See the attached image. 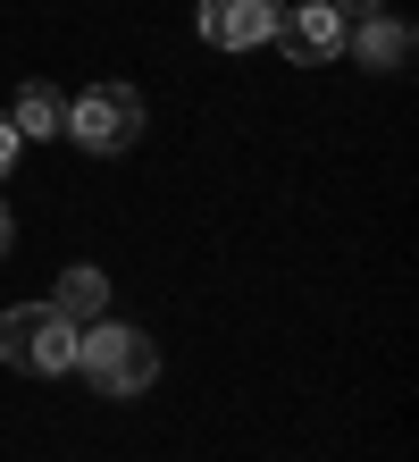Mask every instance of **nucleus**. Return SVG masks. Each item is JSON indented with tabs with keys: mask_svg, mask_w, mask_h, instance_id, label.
I'll return each instance as SVG.
<instances>
[{
	"mask_svg": "<svg viewBox=\"0 0 419 462\" xmlns=\"http://www.w3.org/2000/svg\"><path fill=\"white\" fill-rule=\"evenodd\" d=\"M277 9H286V0H202L193 25H202L210 51H260L277 34Z\"/></svg>",
	"mask_w": 419,
	"mask_h": 462,
	"instance_id": "obj_4",
	"label": "nucleus"
},
{
	"mask_svg": "<svg viewBox=\"0 0 419 462\" xmlns=\"http://www.w3.org/2000/svg\"><path fill=\"white\" fill-rule=\"evenodd\" d=\"M17 152H25V134L9 126V110H0V177H9V169H17Z\"/></svg>",
	"mask_w": 419,
	"mask_h": 462,
	"instance_id": "obj_9",
	"label": "nucleus"
},
{
	"mask_svg": "<svg viewBox=\"0 0 419 462\" xmlns=\"http://www.w3.org/2000/svg\"><path fill=\"white\" fill-rule=\"evenodd\" d=\"M76 319H59L50 303H17L0 311V362L9 370H34V378H68L76 370Z\"/></svg>",
	"mask_w": 419,
	"mask_h": 462,
	"instance_id": "obj_2",
	"label": "nucleus"
},
{
	"mask_svg": "<svg viewBox=\"0 0 419 462\" xmlns=\"http://www.w3.org/2000/svg\"><path fill=\"white\" fill-rule=\"evenodd\" d=\"M50 311H59V319H76V328H93V319H109V278H101L93 261L59 269V294H50Z\"/></svg>",
	"mask_w": 419,
	"mask_h": 462,
	"instance_id": "obj_6",
	"label": "nucleus"
},
{
	"mask_svg": "<svg viewBox=\"0 0 419 462\" xmlns=\"http://www.w3.org/2000/svg\"><path fill=\"white\" fill-rule=\"evenodd\" d=\"M277 51H286V60L302 68V60H335V51H344V17L327 9V0H302V9H277V34H269Z\"/></svg>",
	"mask_w": 419,
	"mask_h": 462,
	"instance_id": "obj_5",
	"label": "nucleus"
},
{
	"mask_svg": "<svg viewBox=\"0 0 419 462\" xmlns=\"http://www.w3.org/2000/svg\"><path fill=\"white\" fill-rule=\"evenodd\" d=\"M76 370L93 378L101 395H143L159 378V345L143 328H126V319H93V328L76 337Z\"/></svg>",
	"mask_w": 419,
	"mask_h": 462,
	"instance_id": "obj_1",
	"label": "nucleus"
},
{
	"mask_svg": "<svg viewBox=\"0 0 419 462\" xmlns=\"http://www.w3.org/2000/svg\"><path fill=\"white\" fill-rule=\"evenodd\" d=\"M59 134L84 143V152H101V160H118V152H134V134H143V93L134 85H84L68 101Z\"/></svg>",
	"mask_w": 419,
	"mask_h": 462,
	"instance_id": "obj_3",
	"label": "nucleus"
},
{
	"mask_svg": "<svg viewBox=\"0 0 419 462\" xmlns=\"http://www.w3.org/2000/svg\"><path fill=\"white\" fill-rule=\"evenodd\" d=\"M327 9H335V17H352V25H360V17H378V9H386V0H327Z\"/></svg>",
	"mask_w": 419,
	"mask_h": 462,
	"instance_id": "obj_10",
	"label": "nucleus"
},
{
	"mask_svg": "<svg viewBox=\"0 0 419 462\" xmlns=\"http://www.w3.org/2000/svg\"><path fill=\"white\" fill-rule=\"evenodd\" d=\"M59 118H68V93H50V85H25V93L9 101V126L34 134V143H42V134H59Z\"/></svg>",
	"mask_w": 419,
	"mask_h": 462,
	"instance_id": "obj_8",
	"label": "nucleus"
},
{
	"mask_svg": "<svg viewBox=\"0 0 419 462\" xmlns=\"http://www.w3.org/2000/svg\"><path fill=\"white\" fill-rule=\"evenodd\" d=\"M352 51H360V68H386V76H395V68H411V25L378 9V17H360Z\"/></svg>",
	"mask_w": 419,
	"mask_h": 462,
	"instance_id": "obj_7",
	"label": "nucleus"
},
{
	"mask_svg": "<svg viewBox=\"0 0 419 462\" xmlns=\"http://www.w3.org/2000/svg\"><path fill=\"white\" fill-rule=\"evenodd\" d=\"M9 244H17V219H9V202H0V253H9Z\"/></svg>",
	"mask_w": 419,
	"mask_h": 462,
	"instance_id": "obj_11",
	"label": "nucleus"
}]
</instances>
